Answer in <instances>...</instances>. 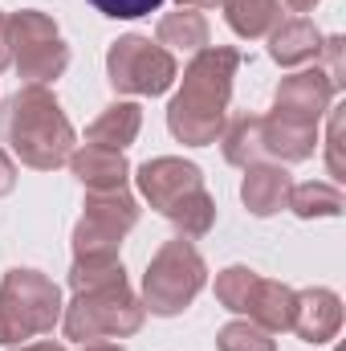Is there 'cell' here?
<instances>
[{
    "instance_id": "cell-26",
    "label": "cell",
    "mask_w": 346,
    "mask_h": 351,
    "mask_svg": "<svg viewBox=\"0 0 346 351\" xmlns=\"http://www.w3.org/2000/svg\"><path fill=\"white\" fill-rule=\"evenodd\" d=\"M102 16H114V21H135V16H147L155 12L163 0H90Z\"/></svg>"
},
{
    "instance_id": "cell-31",
    "label": "cell",
    "mask_w": 346,
    "mask_h": 351,
    "mask_svg": "<svg viewBox=\"0 0 346 351\" xmlns=\"http://www.w3.org/2000/svg\"><path fill=\"white\" fill-rule=\"evenodd\" d=\"M285 4H289L293 12H314V4H318V0H285Z\"/></svg>"
},
{
    "instance_id": "cell-5",
    "label": "cell",
    "mask_w": 346,
    "mask_h": 351,
    "mask_svg": "<svg viewBox=\"0 0 346 351\" xmlns=\"http://www.w3.org/2000/svg\"><path fill=\"white\" fill-rule=\"evenodd\" d=\"M147 311L143 298L131 290V282L98 286V290H78L70 306H62V327L66 339L78 343H98V339H127L143 327Z\"/></svg>"
},
{
    "instance_id": "cell-7",
    "label": "cell",
    "mask_w": 346,
    "mask_h": 351,
    "mask_svg": "<svg viewBox=\"0 0 346 351\" xmlns=\"http://www.w3.org/2000/svg\"><path fill=\"white\" fill-rule=\"evenodd\" d=\"M8 66L29 86H45L66 74L70 66V45L57 33V21L37 8H21L8 16Z\"/></svg>"
},
{
    "instance_id": "cell-22",
    "label": "cell",
    "mask_w": 346,
    "mask_h": 351,
    "mask_svg": "<svg viewBox=\"0 0 346 351\" xmlns=\"http://www.w3.org/2000/svg\"><path fill=\"white\" fill-rule=\"evenodd\" d=\"M257 278L261 274L249 269V265H228V269H220V274H216V302H220L224 311H232V315H245Z\"/></svg>"
},
{
    "instance_id": "cell-33",
    "label": "cell",
    "mask_w": 346,
    "mask_h": 351,
    "mask_svg": "<svg viewBox=\"0 0 346 351\" xmlns=\"http://www.w3.org/2000/svg\"><path fill=\"white\" fill-rule=\"evenodd\" d=\"M82 351H127V348H118V343H82Z\"/></svg>"
},
{
    "instance_id": "cell-27",
    "label": "cell",
    "mask_w": 346,
    "mask_h": 351,
    "mask_svg": "<svg viewBox=\"0 0 346 351\" xmlns=\"http://www.w3.org/2000/svg\"><path fill=\"white\" fill-rule=\"evenodd\" d=\"M322 53H326V78L343 90L346 86V37H322Z\"/></svg>"
},
{
    "instance_id": "cell-18",
    "label": "cell",
    "mask_w": 346,
    "mask_h": 351,
    "mask_svg": "<svg viewBox=\"0 0 346 351\" xmlns=\"http://www.w3.org/2000/svg\"><path fill=\"white\" fill-rule=\"evenodd\" d=\"M224 21L237 37H269L281 25V0H224Z\"/></svg>"
},
{
    "instance_id": "cell-1",
    "label": "cell",
    "mask_w": 346,
    "mask_h": 351,
    "mask_svg": "<svg viewBox=\"0 0 346 351\" xmlns=\"http://www.w3.org/2000/svg\"><path fill=\"white\" fill-rule=\"evenodd\" d=\"M237 70H241V53L232 45H204L187 62L183 82L168 102V131L179 143L208 147L220 139Z\"/></svg>"
},
{
    "instance_id": "cell-32",
    "label": "cell",
    "mask_w": 346,
    "mask_h": 351,
    "mask_svg": "<svg viewBox=\"0 0 346 351\" xmlns=\"http://www.w3.org/2000/svg\"><path fill=\"white\" fill-rule=\"evenodd\" d=\"M212 4H224V0H179V8H212Z\"/></svg>"
},
{
    "instance_id": "cell-24",
    "label": "cell",
    "mask_w": 346,
    "mask_h": 351,
    "mask_svg": "<svg viewBox=\"0 0 346 351\" xmlns=\"http://www.w3.org/2000/svg\"><path fill=\"white\" fill-rule=\"evenodd\" d=\"M114 282H127V269H122V262L74 265V269H70V286H74V294H78V290H98V286H114Z\"/></svg>"
},
{
    "instance_id": "cell-21",
    "label": "cell",
    "mask_w": 346,
    "mask_h": 351,
    "mask_svg": "<svg viewBox=\"0 0 346 351\" xmlns=\"http://www.w3.org/2000/svg\"><path fill=\"white\" fill-rule=\"evenodd\" d=\"M220 147H224V160L237 164V168H249L261 164V119L257 114H237L224 131H220Z\"/></svg>"
},
{
    "instance_id": "cell-3",
    "label": "cell",
    "mask_w": 346,
    "mask_h": 351,
    "mask_svg": "<svg viewBox=\"0 0 346 351\" xmlns=\"http://www.w3.org/2000/svg\"><path fill=\"white\" fill-rule=\"evenodd\" d=\"M139 192L151 208H159L179 237H204L216 225V200L204 188V172L191 160L179 156H159L139 168Z\"/></svg>"
},
{
    "instance_id": "cell-19",
    "label": "cell",
    "mask_w": 346,
    "mask_h": 351,
    "mask_svg": "<svg viewBox=\"0 0 346 351\" xmlns=\"http://www.w3.org/2000/svg\"><path fill=\"white\" fill-rule=\"evenodd\" d=\"M155 45H163L168 53H172V49H191V53H200V49L208 45V21H204L196 8L168 12V16L155 25Z\"/></svg>"
},
{
    "instance_id": "cell-10",
    "label": "cell",
    "mask_w": 346,
    "mask_h": 351,
    "mask_svg": "<svg viewBox=\"0 0 346 351\" xmlns=\"http://www.w3.org/2000/svg\"><path fill=\"white\" fill-rule=\"evenodd\" d=\"M334 94H338V86L322 70H302V74L281 78V86L273 94V114H281L289 123L318 127V119L334 106Z\"/></svg>"
},
{
    "instance_id": "cell-8",
    "label": "cell",
    "mask_w": 346,
    "mask_h": 351,
    "mask_svg": "<svg viewBox=\"0 0 346 351\" xmlns=\"http://www.w3.org/2000/svg\"><path fill=\"white\" fill-rule=\"evenodd\" d=\"M139 225V200L118 188V192H90L86 213L74 229V265H106L118 262L122 237Z\"/></svg>"
},
{
    "instance_id": "cell-25",
    "label": "cell",
    "mask_w": 346,
    "mask_h": 351,
    "mask_svg": "<svg viewBox=\"0 0 346 351\" xmlns=\"http://www.w3.org/2000/svg\"><path fill=\"white\" fill-rule=\"evenodd\" d=\"M330 135H326V164L334 180H346V164H343V123H346V106H330Z\"/></svg>"
},
{
    "instance_id": "cell-2",
    "label": "cell",
    "mask_w": 346,
    "mask_h": 351,
    "mask_svg": "<svg viewBox=\"0 0 346 351\" xmlns=\"http://www.w3.org/2000/svg\"><path fill=\"white\" fill-rule=\"evenodd\" d=\"M4 143L25 168L53 172L74 156V127L49 86H21L0 114Z\"/></svg>"
},
{
    "instance_id": "cell-23",
    "label": "cell",
    "mask_w": 346,
    "mask_h": 351,
    "mask_svg": "<svg viewBox=\"0 0 346 351\" xmlns=\"http://www.w3.org/2000/svg\"><path fill=\"white\" fill-rule=\"evenodd\" d=\"M216 348L220 351H277V343H273L269 331H261L257 323L237 319V323H224V327H220Z\"/></svg>"
},
{
    "instance_id": "cell-13",
    "label": "cell",
    "mask_w": 346,
    "mask_h": 351,
    "mask_svg": "<svg viewBox=\"0 0 346 351\" xmlns=\"http://www.w3.org/2000/svg\"><path fill=\"white\" fill-rule=\"evenodd\" d=\"M66 164H70V172L82 180L86 192H118V188H127V180H131V164H127L122 152L94 147V143L74 147V156H70Z\"/></svg>"
},
{
    "instance_id": "cell-17",
    "label": "cell",
    "mask_w": 346,
    "mask_h": 351,
    "mask_svg": "<svg viewBox=\"0 0 346 351\" xmlns=\"http://www.w3.org/2000/svg\"><path fill=\"white\" fill-rule=\"evenodd\" d=\"M139 127H143V106H139V102H114V106H106V110L86 127V143L122 152V147L135 143Z\"/></svg>"
},
{
    "instance_id": "cell-14",
    "label": "cell",
    "mask_w": 346,
    "mask_h": 351,
    "mask_svg": "<svg viewBox=\"0 0 346 351\" xmlns=\"http://www.w3.org/2000/svg\"><path fill=\"white\" fill-rule=\"evenodd\" d=\"M289 188L293 176L285 172V164H249L245 168V184H241V200L253 217H273L289 204Z\"/></svg>"
},
{
    "instance_id": "cell-9",
    "label": "cell",
    "mask_w": 346,
    "mask_h": 351,
    "mask_svg": "<svg viewBox=\"0 0 346 351\" xmlns=\"http://www.w3.org/2000/svg\"><path fill=\"white\" fill-rule=\"evenodd\" d=\"M179 78L175 58L143 33H127L106 49V82L118 94H168Z\"/></svg>"
},
{
    "instance_id": "cell-30",
    "label": "cell",
    "mask_w": 346,
    "mask_h": 351,
    "mask_svg": "<svg viewBox=\"0 0 346 351\" xmlns=\"http://www.w3.org/2000/svg\"><path fill=\"white\" fill-rule=\"evenodd\" d=\"M8 351H66L62 343H53V339H37V343H25V348H8Z\"/></svg>"
},
{
    "instance_id": "cell-6",
    "label": "cell",
    "mask_w": 346,
    "mask_h": 351,
    "mask_svg": "<svg viewBox=\"0 0 346 351\" xmlns=\"http://www.w3.org/2000/svg\"><path fill=\"white\" fill-rule=\"evenodd\" d=\"M204 282H208V265L200 258V250L191 245V237L163 241L143 274V311L159 319L183 315L196 302V294L204 290Z\"/></svg>"
},
{
    "instance_id": "cell-11",
    "label": "cell",
    "mask_w": 346,
    "mask_h": 351,
    "mask_svg": "<svg viewBox=\"0 0 346 351\" xmlns=\"http://www.w3.org/2000/svg\"><path fill=\"white\" fill-rule=\"evenodd\" d=\"M343 327V298L326 286H310V290H293V319L289 331L306 343H330Z\"/></svg>"
},
{
    "instance_id": "cell-4",
    "label": "cell",
    "mask_w": 346,
    "mask_h": 351,
    "mask_svg": "<svg viewBox=\"0 0 346 351\" xmlns=\"http://www.w3.org/2000/svg\"><path fill=\"white\" fill-rule=\"evenodd\" d=\"M62 286L41 269H8L0 282V343L21 348L37 335H49L62 319Z\"/></svg>"
},
{
    "instance_id": "cell-12",
    "label": "cell",
    "mask_w": 346,
    "mask_h": 351,
    "mask_svg": "<svg viewBox=\"0 0 346 351\" xmlns=\"http://www.w3.org/2000/svg\"><path fill=\"white\" fill-rule=\"evenodd\" d=\"M314 147H318V127L289 123L281 114L261 119V156H269L273 164H302L314 156Z\"/></svg>"
},
{
    "instance_id": "cell-16",
    "label": "cell",
    "mask_w": 346,
    "mask_h": 351,
    "mask_svg": "<svg viewBox=\"0 0 346 351\" xmlns=\"http://www.w3.org/2000/svg\"><path fill=\"white\" fill-rule=\"evenodd\" d=\"M245 319L257 323L261 331H269V335L289 331V319H293V290H289L285 282L257 278L253 298H249V306H245Z\"/></svg>"
},
{
    "instance_id": "cell-28",
    "label": "cell",
    "mask_w": 346,
    "mask_h": 351,
    "mask_svg": "<svg viewBox=\"0 0 346 351\" xmlns=\"http://www.w3.org/2000/svg\"><path fill=\"white\" fill-rule=\"evenodd\" d=\"M16 188V168H12V160L0 152V196H8Z\"/></svg>"
},
{
    "instance_id": "cell-15",
    "label": "cell",
    "mask_w": 346,
    "mask_h": 351,
    "mask_svg": "<svg viewBox=\"0 0 346 351\" xmlns=\"http://www.w3.org/2000/svg\"><path fill=\"white\" fill-rule=\"evenodd\" d=\"M322 53V33L314 21L306 16H293V21H281L273 33H269V58L277 66H302L310 58Z\"/></svg>"
},
{
    "instance_id": "cell-29",
    "label": "cell",
    "mask_w": 346,
    "mask_h": 351,
    "mask_svg": "<svg viewBox=\"0 0 346 351\" xmlns=\"http://www.w3.org/2000/svg\"><path fill=\"white\" fill-rule=\"evenodd\" d=\"M8 66V16L0 12V70Z\"/></svg>"
},
{
    "instance_id": "cell-20",
    "label": "cell",
    "mask_w": 346,
    "mask_h": 351,
    "mask_svg": "<svg viewBox=\"0 0 346 351\" xmlns=\"http://www.w3.org/2000/svg\"><path fill=\"white\" fill-rule=\"evenodd\" d=\"M343 188L338 184H326V180H310V184H293L289 188V204L302 221H314V217H338L343 213Z\"/></svg>"
}]
</instances>
